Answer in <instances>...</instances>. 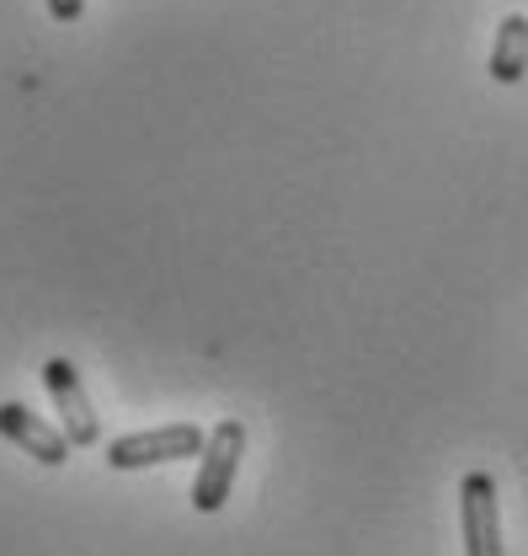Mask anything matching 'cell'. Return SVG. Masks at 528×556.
<instances>
[{
    "label": "cell",
    "instance_id": "6da1fadb",
    "mask_svg": "<svg viewBox=\"0 0 528 556\" xmlns=\"http://www.w3.org/2000/svg\"><path fill=\"white\" fill-rule=\"evenodd\" d=\"M246 455V422L241 417H224L208 444H203V466H198V482H193V508L198 514H219L230 486H235V466Z\"/></svg>",
    "mask_w": 528,
    "mask_h": 556
},
{
    "label": "cell",
    "instance_id": "7a4b0ae2",
    "mask_svg": "<svg viewBox=\"0 0 528 556\" xmlns=\"http://www.w3.org/2000/svg\"><path fill=\"white\" fill-rule=\"evenodd\" d=\"M203 428L198 422H166V428H150V433H129V439H113L107 444V466L113 471H139V466H160V460H188L203 455Z\"/></svg>",
    "mask_w": 528,
    "mask_h": 556
},
{
    "label": "cell",
    "instance_id": "3957f363",
    "mask_svg": "<svg viewBox=\"0 0 528 556\" xmlns=\"http://www.w3.org/2000/svg\"><path fill=\"white\" fill-rule=\"evenodd\" d=\"M460 525H464V556H502L497 482L486 471H469L460 482Z\"/></svg>",
    "mask_w": 528,
    "mask_h": 556
},
{
    "label": "cell",
    "instance_id": "277c9868",
    "mask_svg": "<svg viewBox=\"0 0 528 556\" xmlns=\"http://www.w3.org/2000/svg\"><path fill=\"white\" fill-rule=\"evenodd\" d=\"M43 386H49V396H54V407H60V428H65L69 444H96L102 439V422L91 413V402H86V386H80V375H75V364L69 358H49L43 364Z\"/></svg>",
    "mask_w": 528,
    "mask_h": 556
},
{
    "label": "cell",
    "instance_id": "5b68a950",
    "mask_svg": "<svg viewBox=\"0 0 528 556\" xmlns=\"http://www.w3.org/2000/svg\"><path fill=\"white\" fill-rule=\"evenodd\" d=\"M0 433H5L11 444H22L33 460H43V466H65L69 460L65 428H49L43 417L27 413L22 402H0Z\"/></svg>",
    "mask_w": 528,
    "mask_h": 556
},
{
    "label": "cell",
    "instance_id": "8992f818",
    "mask_svg": "<svg viewBox=\"0 0 528 556\" xmlns=\"http://www.w3.org/2000/svg\"><path fill=\"white\" fill-rule=\"evenodd\" d=\"M528 75V16H502L497 43H491V80L497 86H518Z\"/></svg>",
    "mask_w": 528,
    "mask_h": 556
},
{
    "label": "cell",
    "instance_id": "52a82bcc",
    "mask_svg": "<svg viewBox=\"0 0 528 556\" xmlns=\"http://www.w3.org/2000/svg\"><path fill=\"white\" fill-rule=\"evenodd\" d=\"M80 11H86V0H49V16H54V22H80Z\"/></svg>",
    "mask_w": 528,
    "mask_h": 556
}]
</instances>
